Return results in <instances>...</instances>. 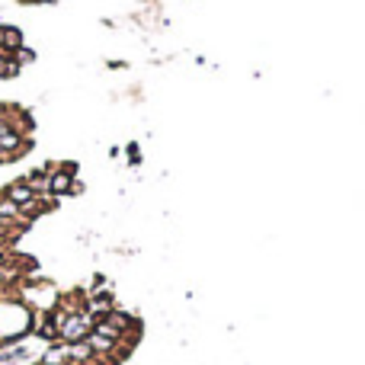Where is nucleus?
<instances>
[{
	"instance_id": "nucleus-1",
	"label": "nucleus",
	"mask_w": 365,
	"mask_h": 365,
	"mask_svg": "<svg viewBox=\"0 0 365 365\" xmlns=\"http://www.w3.org/2000/svg\"><path fill=\"white\" fill-rule=\"evenodd\" d=\"M36 327V314L19 298H0V346L19 343Z\"/></svg>"
},
{
	"instance_id": "nucleus-2",
	"label": "nucleus",
	"mask_w": 365,
	"mask_h": 365,
	"mask_svg": "<svg viewBox=\"0 0 365 365\" xmlns=\"http://www.w3.org/2000/svg\"><path fill=\"white\" fill-rule=\"evenodd\" d=\"M19 302H23L36 317H42V314H51V311L58 308L61 292H58L48 279H29V282L23 279V285H19Z\"/></svg>"
},
{
	"instance_id": "nucleus-3",
	"label": "nucleus",
	"mask_w": 365,
	"mask_h": 365,
	"mask_svg": "<svg viewBox=\"0 0 365 365\" xmlns=\"http://www.w3.org/2000/svg\"><path fill=\"white\" fill-rule=\"evenodd\" d=\"M81 182L74 177V167H55L51 170L48 167V195L51 199H58V195H71V192H81Z\"/></svg>"
},
{
	"instance_id": "nucleus-4",
	"label": "nucleus",
	"mask_w": 365,
	"mask_h": 365,
	"mask_svg": "<svg viewBox=\"0 0 365 365\" xmlns=\"http://www.w3.org/2000/svg\"><path fill=\"white\" fill-rule=\"evenodd\" d=\"M4 199H10L13 205H19V215H23L26 208H29L32 202H36V192H32V189L26 186L23 180H16V182H10V186L4 189Z\"/></svg>"
},
{
	"instance_id": "nucleus-5",
	"label": "nucleus",
	"mask_w": 365,
	"mask_h": 365,
	"mask_svg": "<svg viewBox=\"0 0 365 365\" xmlns=\"http://www.w3.org/2000/svg\"><path fill=\"white\" fill-rule=\"evenodd\" d=\"M16 48H23V32L16 26H0V51L13 55Z\"/></svg>"
},
{
	"instance_id": "nucleus-6",
	"label": "nucleus",
	"mask_w": 365,
	"mask_h": 365,
	"mask_svg": "<svg viewBox=\"0 0 365 365\" xmlns=\"http://www.w3.org/2000/svg\"><path fill=\"white\" fill-rule=\"evenodd\" d=\"M6 263V253H4V247H0V266H4Z\"/></svg>"
}]
</instances>
